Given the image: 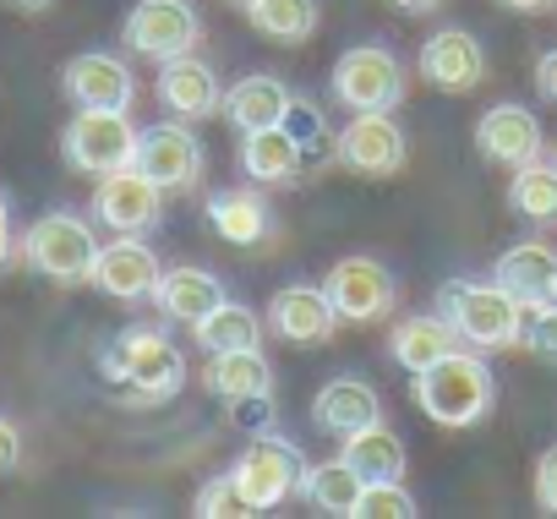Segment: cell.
<instances>
[{
    "instance_id": "6da1fadb",
    "label": "cell",
    "mask_w": 557,
    "mask_h": 519,
    "mask_svg": "<svg viewBox=\"0 0 557 519\" xmlns=\"http://www.w3.org/2000/svg\"><path fill=\"white\" fill-rule=\"evenodd\" d=\"M410 399L426 421L448 427V432H465V427H481L497 405V378L492 367L481 361V350L459 345L448 350L443 361H432L426 372L410 378Z\"/></svg>"
},
{
    "instance_id": "7a4b0ae2",
    "label": "cell",
    "mask_w": 557,
    "mask_h": 519,
    "mask_svg": "<svg viewBox=\"0 0 557 519\" xmlns=\"http://www.w3.org/2000/svg\"><path fill=\"white\" fill-rule=\"evenodd\" d=\"M437 312L454 323V334L470 345V350H513L524 345V318L530 307L497 285V280H448L437 291Z\"/></svg>"
},
{
    "instance_id": "3957f363",
    "label": "cell",
    "mask_w": 557,
    "mask_h": 519,
    "mask_svg": "<svg viewBox=\"0 0 557 519\" xmlns=\"http://www.w3.org/2000/svg\"><path fill=\"white\" fill-rule=\"evenodd\" d=\"M99 372H104V383L121 388V399H132V405H164L186 383V356L159 329H126V334H115L104 345Z\"/></svg>"
},
{
    "instance_id": "277c9868",
    "label": "cell",
    "mask_w": 557,
    "mask_h": 519,
    "mask_svg": "<svg viewBox=\"0 0 557 519\" xmlns=\"http://www.w3.org/2000/svg\"><path fill=\"white\" fill-rule=\"evenodd\" d=\"M23 263L39 274V280H55V285H88L94 280V263H99V235L83 213L72 208H50L39 213L28 230H23Z\"/></svg>"
},
{
    "instance_id": "5b68a950",
    "label": "cell",
    "mask_w": 557,
    "mask_h": 519,
    "mask_svg": "<svg viewBox=\"0 0 557 519\" xmlns=\"http://www.w3.org/2000/svg\"><path fill=\"white\" fill-rule=\"evenodd\" d=\"M329 94L350 115H361V110H399L405 104V66L383 45H356V50H345L334 61Z\"/></svg>"
},
{
    "instance_id": "8992f818",
    "label": "cell",
    "mask_w": 557,
    "mask_h": 519,
    "mask_svg": "<svg viewBox=\"0 0 557 519\" xmlns=\"http://www.w3.org/2000/svg\"><path fill=\"white\" fill-rule=\"evenodd\" d=\"M121 39H126V55L164 66L202 45V17L191 0H137L121 23Z\"/></svg>"
},
{
    "instance_id": "52a82bcc",
    "label": "cell",
    "mask_w": 557,
    "mask_h": 519,
    "mask_svg": "<svg viewBox=\"0 0 557 519\" xmlns=\"http://www.w3.org/2000/svg\"><path fill=\"white\" fill-rule=\"evenodd\" d=\"M61 153L77 175H110L137 159V126L126 110H77L61 132Z\"/></svg>"
},
{
    "instance_id": "ba28073f",
    "label": "cell",
    "mask_w": 557,
    "mask_h": 519,
    "mask_svg": "<svg viewBox=\"0 0 557 519\" xmlns=\"http://www.w3.org/2000/svg\"><path fill=\"white\" fill-rule=\"evenodd\" d=\"M334 159H339L350 175H361V181H388V175L405 170L410 137H405V126L394 121V110H361V115H350V121L334 132Z\"/></svg>"
},
{
    "instance_id": "9c48e42d",
    "label": "cell",
    "mask_w": 557,
    "mask_h": 519,
    "mask_svg": "<svg viewBox=\"0 0 557 519\" xmlns=\"http://www.w3.org/2000/svg\"><path fill=\"white\" fill-rule=\"evenodd\" d=\"M301 470H307V454L296 443H285L278 432H262L235 459V486L251 503V514H268V508L285 503L290 492H301Z\"/></svg>"
},
{
    "instance_id": "30bf717a",
    "label": "cell",
    "mask_w": 557,
    "mask_h": 519,
    "mask_svg": "<svg viewBox=\"0 0 557 519\" xmlns=\"http://www.w3.org/2000/svg\"><path fill=\"white\" fill-rule=\"evenodd\" d=\"M164 186L148 181L137 164L110 170L94 181V224H104L110 235H148L164 219Z\"/></svg>"
},
{
    "instance_id": "8fae6325",
    "label": "cell",
    "mask_w": 557,
    "mask_h": 519,
    "mask_svg": "<svg viewBox=\"0 0 557 519\" xmlns=\"http://www.w3.org/2000/svg\"><path fill=\"white\" fill-rule=\"evenodd\" d=\"M323 291H329L339 323H383L399 301V285L377 257H339L323 274Z\"/></svg>"
},
{
    "instance_id": "7c38bea8",
    "label": "cell",
    "mask_w": 557,
    "mask_h": 519,
    "mask_svg": "<svg viewBox=\"0 0 557 519\" xmlns=\"http://www.w3.org/2000/svg\"><path fill=\"white\" fill-rule=\"evenodd\" d=\"M148 181H159L164 191H191L202 181V143L197 132L175 115V121H159L148 132H137V159H132Z\"/></svg>"
},
{
    "instance_id": "4fadbf2b",
    "label": "cell",
    "mask_w": 557,
    "mask_h": 519,
    "mask_svg": "<svg viewBox=\"0 0 557 519\" xmlns=\"http://www.w3.org/2000/svg\"><path fill=\"white\" fill-rule=\"evenodd\" d=\"M164 263L159 251L143 240V235H115L99 246V263H94V291H104L110 301H153V285H159Z\"/></svg>"
},
{
    "instance_id": "5bb4252c",
    "label": "cell",
    "mask_w": 557,
    "mask_h": 519,
    "mask_svg": "<svg viewBox=\"0 0 557 519\" xmlns=\"http://www.w3.org/2000/svg\"><path fill=\"white\" fill-rule=\"evenodd\" d=\"M61 94L77 110H132L137 99V77L121 55L110 50H83L61 66Z\"/></svg>"
},
{
    "instance_id": "9a60e30c",
    "label": "cell",
    "mask_w": 557,
    "mask_h": 519,
    "mask_svg": "<svg viewBox=\"0 0 557 519\" xmlns=\"http://www.w3.org/2000/svg\"><path fill=\"white\" fill-rule=\"evenodd\" d=\"M262 323H268L278 339L318 350V345H329V339H334L339 312H334V301H329V291H323V285H278V291L268 296Z\"/></svg>"
},
{
    "instance_id": "2e32d148",
    "label": "cell",
    "mask_w": 557,
    "mask_h": 519,
    "mask_svg": "<svg viewBox=\"0 0 557 519\" xmlns=\"http://www.w3.org/2000/svg\"><path fill=\"white\" fill-rule=\"evenodd\" d=\"M475 153L486 164L519 170V164H530V159L546 153V132H541L535 110H524V104H492L475 121Z\"/></svg>"
},
{
    "instance_id": "e0dca14e",
    "label": "cell",
    "mask_w": 557,
    "mask_h": 519,
    "mask_svg": "<svg viewBox=\"0 0 557 519\" xmlns=\"http://www.w3.org/2000/svg\"><path fill=\"white\" fill-rule=\"evenodd\" d=\"M159 104L181 121H208V115H224V83L208 61L197 55H175L159 66V83H153Z\"/></svg>"
},
{
    "instance_id": "ac0fdd59",
    "label": "cell",
    "mask_w": 557,
    "mask_h": 519,
    "mask_svg": "<svg viewBox=\"0 0 557 519\" xmlns=\"http://www.w3.org/2000/svg\"><path fill=\"white\" fill-rule=\"evenodd\" d=\"M421 77L437 94H470L486 77V50L475 45V34L465 28H437L421 45Z\"/></svg>"
},
{
    "instance_id": "d6986e66",
    "label": "cell",
    "mask_w": 557,
    "mask_h": 519,
    "mask_svg": "<svg viewBox=\"0 0 557 519\" xmlns=\"http://www.w3.org/2000/svg\"><path fill=\"white\" fill-rule=\"evenodd\" d=\"M230 296H224V280L219 274H208V269H197V263H175V269H164L159 274V285H153V307L170 318V323H186V329H197L213 307H224Z\"/></svg>"
},
{
    "instance_id": "ffe728a7",
    "label": "cell",
    "mask_w": 557,
    "mask_h": 519,
    "mask_svg": "<svg viewBox=\"0 0 557 519\" xmlns=\"http://www.w3.org/2000/svg\"><path fill=\"white\" fill-rule=\"evenodd\" d=\"M465 339L454 334V323L432 307V312H410V318H399L394 329H388V356H394V367H405L410 378L416 372H426L432 361H443L448 350H459Z\"/></svg>"
},
{
    "instance_id": "44dd1931",
    "label": "cell",
    "mask_w": 557,
    "mask_h": 519,
    "mask_svg": "<svg viewBox=\"0 0 557 519\" xmlns=\"http://www.w3.org/2000/svg\"><path fill=\"white\" fill-rule=\"evenodd\" d=\"M312 421H318V432H329V437H350V432L383 421V399H377V388H372L367 378H334V383L318 388Z\"/></svg>"
},
{
    "instance_id": "7402d4cb",
    "label": "cell",
    "mask_w": 557,
    "mask_h": 519,
    "mask_svg": "<svg viewBox=\"0 0 557 519\" xmlns=\"http://www.w3.org/2000/svg\"><path fill=\"white\" fill-rule=\"evenodd\" d=\"M240 170L257 186H296L307 175V148L285 132V126H268V132H240Z\"/></svg>"
},
{
    "instance_id": "603a6c76",
    "label": "cell",
    "mask_w": 557,
    "mask_h": 519,
    "mask_svg": "<svg viewBox=\"0 0 557 519\" xmlns=\"http://www.w3.org/2000/svg\"><path fill=\"white\" fill-rule=\"evenodd\" d=\"M492 280L508 285L524 307L557 301V251L546 240H519V246H508L492 263Z\"/></svg>"
},
{
    "instance_id": "cb8c5ba5",
    "label": "cell",
    "mask_w": 557,
    "mask_h": 519,
    "mask_svg": "<svg viewBox=\"0 0 557 519\" xmlns=\"http://www.w3.org/2000/svg\"><path fill=\"white\" fill-rule=\"evenodd\" d=\"M290 88L268 77V72H251L240 83L224 88V121L235 132H268V126H285V110H290Z\"/></svg>"
},
{
    "instance_id": "d4e9b609",
    "label": "cell",
    "mask_w": 557,
    "mask_h": 519,
    "mask_svg": "<svg viewBox=\"0 0 557 519\" xmlns=\"http://www.w3.org/2000/svg\"><path fill=\"white\" fill-rule=\"evenodd\" d=\"M202 388H208L213 399H224V405L257 399V394H273V367H268L262 345H257V350H219V356H208Z\"/></svg>"
},
{
    "instance_id": "484cf974",
    "label": "cell",
    "mask_w": 557,
    "mask_h": 519,
    "mask_svg": "<svg viewBox=\"0 0 557 519\" xmlns=\"http://www.w3.org/2000/svg\"><path fill=\"white\" fill-rule=\"evenodd\" d=\"M361 470L339 454V459H318V465H307L301 470V497L318 508V514H329V519H350L356 514V497H361Z\"/></svg>"
},
{
    "instance_id": "4316f807",
    "label": "cell",
    "mask_w": 557,
    "mask_h": 519,
    "mask_svg": "<svg viewBox=\"0 0 557 519\" xmlns=\"http://www.w3.org/2000/svg\"><path fill=\"white\" fill-rule=\"evenodd\" d=\"M339 454L361 470V481H405V465H410V459H405V437L388 432L383 421H372V427L339 437Z\"/></svg>"
},
{
    "instance_id": "83f0119b",
    "label": "cell",
    "mask_w": 557,
    "mask_h": 519,
    "mask_svg": "<svg viewBox=\"0 0 557 519\" xmlns=\"http://www.w3.org/2000/svg\"><path fill=\"white\" fill-rule=\"evenodd\" d=\"M208 224L230 240V246H257L273 224L268 202L257 191H213L208 197Z\"/></svg>"
},
{
    "instance_id": "f1b7e54d",
    "label": "cell",
    "mask_w": 557,
    "mask_h": 519,
    "mask_svg": "<svg viewBox=\"0 0 557 519\" xmlns=\"http://www.w3.org/2000/svg\"><path fill=\"white\" fill-rule=\"evenodd\" d=\"M508 208L524 224H557V164L552 159L519 164L513 181H508Z\"/></svg>"
},
{
    "instance_id": "f546056e",
    "label": "cell",
    "mask_w": 557,
    "mask_h": 519,
    "mask_svg": "<svg viewBox=\"0 0 557 519\" xmlns=\"http://www.w3.org/2000/svg\"><path fill=\"white\" fill-rule=\"evenodd\" d=\"M262 329H268V323H257L251 307L224 301V307H213L191 334H197V345H202L208 356H219V350H257V345H262Z\"/></svg>"
},
{
    "instance_id": "4dcf8cb0",
    "label": "cell",
    "mask_w": 557,
    "mask_h": 519,
    "mask_svg": "<svg viewBox=\"0 0 557 519\" xmlns=\"http://www.w3.org/2000/svg\"><path fill=\"white\" fill-rule=\"evenodd\" d=\"M246 17L273 45H301L318 34V0H257Z\"/></svg>"
},
{
    "instance_id": "1f68e13d",
    "label": "cell",
    "mask_w": 557,
    "mask_h": 519,
    "mask_svg": "<svg viewBox=\"0 0 557 519\" xmlns=\"http://www.w3.org/2000/svg\"><path fill=\"white\" fill-rule=\"evenodd\" d=\"M416 514H421V503L405 481H367L350 519H416Z\"/></svg>"
},
{
    "instance_id": "d6a6232c",
    "label": "cell",
    "mask_w": 557,
    "mask_h": 519,
    "mask_svg": "<svg viewBox=\"0 0 557 519\" xmlns=\"http://www.w3.org/2000/svg\"><path fill=\"white\" fill-rule=\"evenodd\" d=\"M191 514H202V519H246V514H251V503L240 497V486H235V470H224V475L202 481V492H197Z\"/></svg>"
},
{
    "instance_id": "836d02e7",
    "label": "cell",
    "mask_w": 557,
    "mask_h": 519,
    "mask_svg": "<svg viewBox=\"0 0 557 519\" xmlns=\"http://www.w3.org/2000/svg\"><path fill=\"white\" fill-rule=\"evenodd\" d=\"M524 350L541 367H557V301L530 307V318H524Z\"/></svg>"
},
{
    "instance_id": "e575fe53",
    "label": "cell",
    "mask_w": 557,
    "mask_h": 519,
    "mask_svg": "<svg viewBox=\"0 0 557 519\" xmlns=\"http://www.w3.org/2000/svg\"><path fill=\"white\" fill-rule=\"evenodd\" d=\"M285 132H290L307 153H318V148L329 143V121H323V110H318L312 99H290V110H285Z\"/></svg>"
},
{
    "instance_id": "d590c367",
    "label": "cell",
    "mask_w": 557,
    "mask_h": 519,
    "mask_svg": "<svg viewBox=\"0 0 557 519\" xmlns=\"http://www.w3.org/2000/svg\"><path fill=\"white\" fill-rule=\"evenodd\" d=\"M535 503L541 514H557V443L535 459Z\"/></svg>"
},
{
    "instance_id": "8d00e7d4",
    "label": "cell",
    "mask_w": 557,
    "mask_h": 519,
    "mask_svg": "<svg viewBox=\"0 0 557 519\" xmlns=\"http://www.w3.org/2000/svg\"><path fill=\"white\" fill-rule=\"evenodd\" d=\"M23 257V240H17V230H12V208H7V197H0V269H12Z\"/></svg>"
},
{
    "instance_id": "74e56055",
    "label": "cell",
    "mask_w": 557,
    "mask_h": 519,
    "mask_svg": "<svg viewBox=\"0 0 557 519\" xmlns=\"http://www.w3.org/2000/svg\"><path fill=\"white\" fill-rule=\"evenodd\" d=\"M17 459H23V432H17L7 416H0V475L17 470Z\"/></svg>"
},
{
    "instance_id": "f35d334b",
    "label": "cell",
    "mask_w": 557,
    "mask_h": 519,
    "mask_svg": "<svg viewBox=\"0 0 557 519\" xmlns=\"http://www.w3.org/2000/svg\"><path fill=\"white\" fill-rule=\"evenodd\" d=\"M535 94H541L546 104H557V50H546V55L535 61Z\"/></svg>"
},
{
    "instance_id": "ab89813d",
    "label": "cell",
    "mask_w": 557,
    "mask_h": 519,
    "mask_svg": "<svg viewBox=\"0 0 557 519\" xmlns=\"http://www.w3.org/2000/svg\"><path fill=\"white\" fill-rule=\"evenodd\" d=\"M497 7L513 17H546V12H557V0H497Z\"/></svg>"
},
{
    "instance_id": "60d3db41",
    "label": "cell",
    "mask_w": 557,
    "mask_h": 519,
    "mask_svg": "<svg viewBox=\"0 0 557 519\" xmlns=\"http://www.w3.org/2000/svg\"><path fill=\"white\" fill-rule=\"evenodd\" d=\"M394 12H405V17H426V12H437L443 0H388Z\"/></svg>"
},
{
    "instance_id": "b9f144b4",
    "label": "cell",
    "mask_w": 557,
    "mask_h": 519,
    "mask_svg": "<svg viewBox=\"0 0 557 519\" xmlns=\"http://www.w3.org/2000/svg\"><path fill=\"white\" fill-rule=\"evenodd\" d=\"M7 7H17V12H45V7H55V0H7Z\"/></svg>"
},
{
    "instance_id": "7bdbcfd3",
    "label": "cell",
    "mask_w": 557,
    "mask_h": 519,
    "mask_svg": "<svg viewBox=\"0 0 557 519\" xmlns=\"http://www.w3.org/2000/svg\"><path fill=\"white\" fill-rule=\"evenodd\" d=\"M224 7H240V12H251V7H257V0H224Z\"/></svg>"
},
{
    "instance_id": "ee69618b",
    "label": "cell",
    "mask_w": 557,
    "mask_h": 519,
    "mask_svg": "<svg viewBox=\"0 0 557 519\" xmlns=\"http://www.w3.org/2000/svg\"><path fill=\"white\" fill-rule=\"evenodd\" d=\"M552 164H557V143H552Z\"/></svg>"
}]
</instances>
